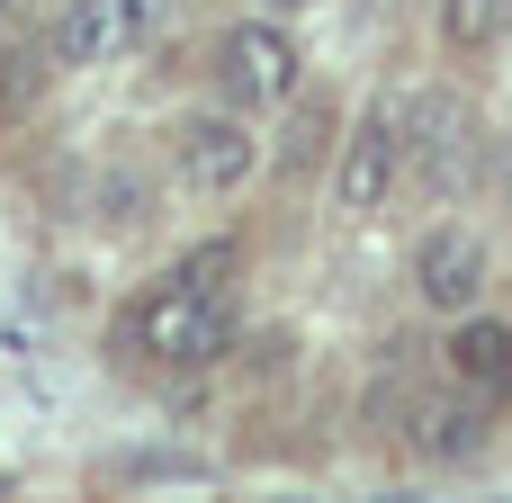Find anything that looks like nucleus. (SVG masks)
I'll return each instance as SVG.
<instances>
[{
  "label": "nucleus",
  "instance_id": "obj_1",
  "mask_svg": "<svg viewBox=\"0 0 512 503\" xmlns=\"http://www.w3.org/2000/svg\"><path fill=\"white\" fill-rule=\"evenodd\" d=\"M117 351L162 378L216 369L234 351V243H207V252L171 261L153 288H135L117 315Z\"/></svg>",
  "mask_w": 512,
  "mask_h": 503
},
{
  "label": "nucleus",
  "instance_id": "obj_2",
  "mask_svg": "<svg viewBox=\"0 0 512 503\" xmlns=\"http://www.w3.org/2000/svg\"><path fill=\"white\" fill-rule=\"evenodd\" d=\"M396 135H405V180L450 198V189L477 171L486 117H477V108H468L450 81H423V90H405V108H396Z\"/></svg>",
  "mask_w": 512,
  "mask_h": 503
},
{
  "label": "nucleus",
  "instance_id": "obj_3",
  "mask_svg": "<svg viewBox=\"0 0 512 503\" xmlns=\"http://www.w3.org/2000/svg\"><path fill=\"white\" fill-rule=\"evenodd\" d=\"M297 81H306V54H297V36L279 27V9H252V18H234V27L216 36V99L270 117V108L297 99Z\"/></svg>",
  "mask_w": 512,
  "mask_h": 503
},
{
  "label": "nucleus",
  "instance_id": "obj_4",
  "mask_svg": "<svg viewBox=\"0 0 512 503\" xmlns=\"http://www.w3.org/2000/svg\"><path fill=\"white\" fill-rule=\"evenodd\" d=\"M171 171L198 189V198H234L252 171H261V135H252V108H189L171 126Z\"/></svg>",
  "mask_w": 512,
  "mask_h": 503
},
{
  "label": "nucleus",
  "instance_id": "obj_5",
  "mask_svg": "<svg viewBox=\"0 0 512 503\" xmlns=\"http://www.w3.org/2000/svg\"><path fill=\"white\" fill-rule=\"evenodd\" d=\"M396 189H405L396 99H369V108L351 117V135H342V162H333V207H342L351 225H369V216H387V207H396Z\"/></svg>",
  "mask_w": 512,
  "mask_h": 503
},
{
  "label": "nucleus",
  "instance_id": "obj_6",
  "mask_svg": "<svg viewBox=\"0 0 512 503\" xmlns=\"http://www.w3.org/2000/svg\"><path fill=\"white\" fill-rule=\"evenodd\" d=\"M162 36V0H63L54 27H45V54L63 72H99V63H126Z\"/></svg>",
  "mask_w": 512,
  "mask_h": 503
},
{
  "label": "nucleus",
  "instance_id": "obj_7",
  "mask_svg": "<svg viewBox=\"0 0 512 503\" xmlns=\"http://www.w3.org/2000/svg\"><path fill=\"white\" fill-rule=\"evenodd\" d=\"M486 234L477 225H432L423 243H414V297L450 324V315H477L486 306Z\"/></svg>",
  "mask_w": 512,
  "mask_h": 503
},
{
  "label": "nucleus",
  "instance_id": "obj_8",
  "mask_svg": "<svg viewBox=\"0 0 512 503\" xmlns=\"http://www.w3.org/2000/svg\"><path fill=\"white\" fill-rule=\"evenodd\" d=\"M441 378L450 387H468L477 405H512V324L504 315H450V333H441Z\"/></svg>",
  "mask_w": 512,
  "mask_h": 503
},
{
  "label": "nucleus",
  "instance_id": "obj_9",
  "mask_svg": "<svg viewBox=\"0 0 512 503\" xmlns=\"http://www.w3.org/2000/svg\"><path fill=\"white\" fill-rule=\"evenodd\" d=\"M405 441H414V450H423L432 468H468V459H477V450L495 441V405H477L468 387H450V378H441V387H432V396L414 405Z\"/></svg>",
  "mask_w": 512,
  "mask_h": 503
},
{
  "label": "nucleus",
  "instance_id": "obj_10",
  "mask_svg": "<svg viewBox=\"0 0 512 503\" xmlns=\"http://www.w3.org/2000/svg\"><path fill=\"white\" fill-rule=\"evenodd\" d=\"M504 36H512V0H441V45H450L459 63L495 54Z\"/></svg>",
  "mask_w": 512,
  "mask_h": 503
},
{
  "label": "nucleus",
  "instance_id": "obj_11",
  "mask_svg": "<svg viewBox=\"0 0 512 503\" xmlns=\"http://www.w3.org/2000/svg\"><path fill=\"white\" fill-rule=\"evenodd\" d=\"M252 9H279V18H288V9H306V0H252Z\"/></svg>",
  "mask_w": 512,
  "mask_h": 503
}]
</instances>
